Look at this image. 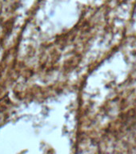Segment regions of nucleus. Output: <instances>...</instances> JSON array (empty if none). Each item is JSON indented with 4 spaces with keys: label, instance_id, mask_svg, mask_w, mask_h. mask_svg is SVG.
<instances>
[]
</instances>
